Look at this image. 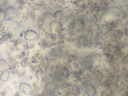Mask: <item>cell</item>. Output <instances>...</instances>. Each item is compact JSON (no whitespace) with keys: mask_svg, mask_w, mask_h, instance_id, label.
<instances>
[{"mask_svg":"<svg viewBox=\"0 0 128 96\" xmlns=\"http://www.w3.org/2000/svg\"><path fill=\"white\" fill-rule=\"evenodd\" d=\"M10 74L9 71L7 70L2 72V74L0 76V79L3 82H6L8 80Z\"/></svg>","mask_w":128,"mask_h":96,"instance_id":"3957f363","label":"cell"},{"mask_svg":"<svg viewBox=\"0 0 128 96\" xmlns=\"http://www.w3.org/2000/svg\"><path fill=\"white\" fill-rule=\"evenodd\" d=\"M5 17V12L2 8H0V22L2 21Z\"/></svg>","mask_w":128,"mask_h":96,"instance_id":"5b68a950","label":"cell"},{"mask_svg":"<svg viewBox=\"0 0 128 96\" xmlns=\"http://www.w3.org/2000/svg\"><path fill=\"white\" fill-rule=\"evenodd\" d=\"M19 90L21 93L26 95H28L31 92V87L27 83H22L19 86Z\"/></svg>","mask_w":128,"mask_h":96,"instance_id":"6da1fadb","label":"cell"},{"mask_svg":"<svg viewBox=\"0 0 128 96\" xmlns=\"http://www.w3.org/2000/svg\"><path fill=\"white\" fill-rule=\"evenodd\" d=\"M37 33L34 30L30 29L27 30L25 35L26 40H32L35 39L37 37Z\"/></svg>","mask_w":128,"mask_h":96,"instance_id":"7a4b0ae2","label":"cell"},{"mask_svg":"<svg viewBox=\"0 0 128 96\" xmlns=\"http://www.w3.org/2000/svg\"><path fill=\"white\" fill-rule=\"evenodd\" d=\"M8 67L7 62L4 59H0V72L6 70Z\"/></svg>","mask_w":128,"mask_h":96,"instance_id":"277c9868","label":"cell"}]
</instances>
